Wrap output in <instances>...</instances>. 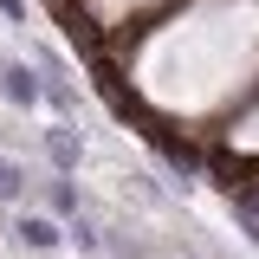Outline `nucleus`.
<instances>
[{
    "instance_id": "1",
    "label": "nucleus",
    "mask_w": 259,
    "mask_h": 259,
    "mask_svg": "<svg viewBox=\"0 0 259 259\" xmlns=\"http://www.w3.org/2000/svg\"><path fill=\"white\" fill-rule=\"evenodd\" d=\"M0 97L20 104V110H32L46 97V84H39V71H26V65H0Z\"/></svg>"
},
{
    "instance_id": "2",
    "label": "nucleus",
    "mask_w": 259,
    "mask_h": 259,
    "mask_svg": "<svg viewBox=\"0 0 259 259\" xmlns=\"http://www.w3.org/2000/svg\"><path fill=\"white\" fill-rule=\"evenodd\" d=\"M13 233H20V246H32V253H52V246L65 240L52 214H20V227H13Z\"/></svg>"
},
{
    "instance_id": "3",
    "label": "nucleus",
    "mask_w": 259,
    "mask_h": 259,
    "mask_svg": "<svg viewBox=\"0 0 259 259\" xmlns=\"http://www.w3.org/2000/svg\"><path fill=\"white\" fill-rule=\"evenodd\" d=\"M46 149H52V162H59V168H78V156H84V143H78L71 130H52V136H46Z\"/></svg>"
},
{
    "instance_id": "4",
    "label": "nucleus",
    "mask_w": 259,
    "mask_h": 259,
    "mask_svg": "<svg viewBox=\"0 0 259 259\" xmlns=\"http://www.w3.org/2000/svg\"><path fill=\"white\" fill-rule=\"evenodd\" d=\"M13 194H26V168L13 156H0V201H13Z\"/></svg>"
},
{
    "instance_id": "5",
    "label": "nucleus",
    "mask_w": 259,
    "mask_h": 259,
    "mask_svg": "<svg viewBox=\"0 0 259 259\" xmlns=\"http://www.w3.org/2000/svg\"><path fill=\"white\" fill-rule=\"evenodd\" d=\"M162 156L175 162V168H201V156H194L188 143H175V136H162Z\"/></svg>"
},
{
    "instance_id": "6",
    "label": "nucleus",
    "mask_w": 259,
    "mask_h": 259,
    "mask_svg": "<svg viewBox=\"0 0 259 259\" xmlns=\"http://www.w3.org/2000/svg\"><path fill=\"white\" fill-rule=\"evenodd\" d=\"M52 207H59V214H78V194H71V188L59 182V188H52Z\"/></svg>"
},
{
    "instance_id": "7",
    "label": "nucleus",
    "mask_w": 259,
    "mask_h": 259,
    "mask_svg": "<svg viewBox=\"0 0 259 259\" xmlns=\"http://www.w3.org/2000/svg\"><path fill=\"white\" fill-rule=\"evenodd\" d=\"M0 13L7 20H26V0H0Z\"/></svg>"
}]
</instances>
